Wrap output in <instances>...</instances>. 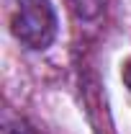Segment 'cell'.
<instances>
[{"instance_id":"obj_1","label":"cell","mask_w":131,"mask_h":134,"mask_svg":"<svg viewBox=\"0 0 131 134\" xmlns=\"http://www.w3.org/2000/svg\"><path fill=\"white\" fill-rule=\"evenodd\" d=\"M10 31L21 47L44 52L57 39V13L49 0H16L10 13Z\"/></svg>"},{"instance_id":"obj_4","label":"cell","mask_w":131,"mask_h":134,"mask_svg":"<svg viewBox=\"0 0 131 134\" xmlns=\"http://www.w3.org/2000/svg\"><path fill=\"white\" fill-rule=\"evenodd\" d=\"M121 77H123V85H126V90H129L131 96V57L123 62V70H121Z\"/></svg>"},{"instance_id":"obj_3","label":"cell","mask_w":131,"mask_h":134,"mask_svg":"<svg viewBox=\"0 0 131 134\" xmlns=\"http://www.w3.org/2000/svg\"><path fill=\"white\" fill-rule=\"evenodd\" d=\"M3 134H44L36 124H31L23 116H5L3 121Z\"/></svg>"},{"instance_id":"obj_2","label":"cell","mask_w":131,"mask_h":134,"mask_svg":"<svg viewBox=\"0 0 131 134\" xmlns=\"http://www.w3.org/2000/svg\"><path fill=\"white\" fill-rule=\"evenodd\" d=\"M67 3H69L72 13L82 21H95L108 5V0H67Z\"/></svg>"}]
</instances>
